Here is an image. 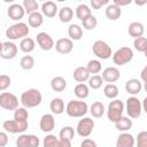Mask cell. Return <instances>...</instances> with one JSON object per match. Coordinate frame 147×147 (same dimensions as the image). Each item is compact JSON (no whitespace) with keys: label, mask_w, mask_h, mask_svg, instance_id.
<instances>
[{"label":"cell","mask_w":147,"mask_h":147,"mask_svg":"<svg viewBox=\"0 0 147 147\" xmlns=\"http://www.w3.org/2000/svg\"><path fill=\"white\" fill-rule=\"evenodd\" d=\"M41 101H42V95H41L40 91L37 88H29V90L24 91L21 94V99H20V102L22 103V106L24 108L37 107L41 103Z\"/></svg>","instance_id":"cell-1"},{"label":"cell","mask_w":147,"mask_h":147,"mask_svg":"<svg viewBox=\"0 0 147 147\" xmlns=\"http://www.w3.org/2000/svg\"><path fill=\"white\" fill-rule=\"evenodd\" d=\"M88 111L87 103L83 100H70L65 106V113L68 116L74 118H79L86 115Z\"/></svg>","instance_id":"cell-2"},{"label":"cell","mask_w":147,"mask_h":147,"mask_svg":"<svg viewBox=\"0 0 147 147\" xmlns=\"http://www.w3.org/2000/svg\"><path fill=\"white\" fill-rule=\"evenodd\" d=\"M29 32H30V29H29L28 24H25L24 22H17V23L10 25L6 30V37L9 40H17V39L22 40V39L26 38Z\"/></svg>","instance_id":"cell-3"},{"label":"cell","mask_w":147,"mask_h":147,"mask_svg":"<svg viewBox=\"0 0 147 147\" xmlns=\"http://www.w3.org/2000/svg\"><path fill=\"white\" fill-rule=\"evenodd\" d=\"M125 110V107H124V103L123 101L118 100V99H115L113 101H110V103L108 105V109H107V117L110 122L113 123H116L122 116H123V113Z\"/></svg>","instance_id":"cell-4"},{"label":"cell","mask_w":147,"mask_h":147,"mask_svg":"<svg viewBox=\"0 0 147 147\" xmlns=\"http://www.w3.org/2000/svg\"><path fill=\"white\" fill-rule=\"evenodd\" d=\"M132 59H133V51L127 46H123L118 48L113 54V62L117 65H124L131 62Z\"/></svg>","instance_id":"cell-5"},{"label":"cell","mask_w":147,"mask_h":147,"mask_svg":"<svg viewBox=\"0 0 147 147\" xmlns=\"http://www.w3.org/2000/svg\"><path fill=\"white\" fill-rule=\"evenodd\" d=\"M125 110L127 116L132 118H138L141 115L142 111V103L137 96H129L125 105Z\"/></svg>","instance_id":"cell-6"},{"label":"cell","mask_w":147,"mask_h":147,"mask_svg":"<svg viewBox=\"0 0 147 147\" xmlns=\"http://www.w3.org/2000/svg\"><path fill=\"white\" fill-rule=\"evenodd\" d=\"M92 52L98 59H101V60H107L110 56H113L111 47L103 40L94 41V44L92 46Z\"/></svg>","instance_id":"cell-7"},{"label":"cell","mask_w":147,"mask_h":147,"mask_svg":"<svg viewBox=\"0 0 147 147\" xmlns=\"http://www.w3.org/2000/svg\"><path fill=\"white\" fill-rule=\"evenodd\" d=\"M0 107L6 110H16L18 108V98L9 92H2L0 94Z\"/></svg>","instance_id":"cell-8"},{"label":"cell","mask_w":147,"mask_h":147,"mask_svg":"<svg viewBox=\"0 0 147 147\" xmlns=\"http://www.w3.org/2000/svg\"><path fill=\"white\" fill-rule=\"evenodd\" d=\"M94 129V121L91 117H82L76 126V132L79 137L87 138Z\"/></svg>","instance_id":"cell-9"},{"label":"cell","mask_w":147,"mask_h":147,"mask_svg":"<svg viewBox=\"0 0 147 147\" xmlns=\"http://www.w3.org/2000/svg\"><path fill=\"white\" fill-rule=\"evenodd\" d=\"M29 124L28 122H18V121H15V119H7L2 123V129L6 131V132H9V133H23L26 129H28Z\"/></svg>","instance_id":"cell-10"},{"label":"cell","mask_w":147,"mask_h":147,"mask_svg":"<svg viewBox=\"0 0 147 147\" xmlns=\"http://www.w3.org/2000/svg\"><path fill=\"white\" fill-rule=\"evenodd\" d=\"M40 139L34 134L22 133L16 139V147H39Z\"/></svg>","instance_id":"cell-11"},{"label":"cell","mask_w":147,"mask_h":147,"mask_svg":"<svg viewBox=\"0 0 147 147\" xmlns=\"http://www.w3.org/2000/svg\"><path fill=\"white\" fill-rule=\"evenodd\" d=\"M17 51L18 48L13 41H3L0 46V56L3 60H11L17 55Z\"/></svg>","instance_id":"cell-12"},{"label":"cell","mask_w":147,"mask_h":147,"mask_svg":"<svg viewBox=\"0 0 147 147\" xmlns=\"http://www.w3.org/2000/svg\"><path fill=\"white\" fill-rule=\"evenodd\" d=\"M36 41L38 44V46L42 49V51H51L53 47H55V44H54V40L53 38L51 37L49 33L47 32H39L36 37Z\"/></svg>","instance_id":"cell-13"},{"label":"cell","mask_w":147,"mask_h":147,"mask_svg":"<svg viewBox=\"0 0 147 147\" xmlns=\"http://www.w3.org/2000/svg\"><path fill=\"white\" fill-rule=\"evenodd\" d=\"M25 13L26 11H25L23 5H21V3H13L7 9V15L9 16V18L13 21H17V22H20L24 17Z\"/></svg>","instance_id":"cell-14"},{"label":"cell","mask_w":147,"mask_h":147,"mask_svg":"<svg viewBox=\"0 0 147 147\" xmlns=\"http://www.w3.org/2000/svg\"><path fill=\"white\" fill-rule=\"evenodd\" d=\"M103 82L108 83V84H114L115 82H117L119 78H121V74H119V70L115 67H108L106 68L103 71H102V75H101Z\"/></svg>","instance_id":"cell-15"},{"label":"cell","mask_w":147,"mask_h":147,"mask_svg":"<svg viewBox=\"0 0 147 147\" xmlns=\"http://www.w3.org/2000/svg\"><path fill=\"white\" fill-rule=\"evenodd\" d=\"M74 48V41L70 38H60L55 42V49L60 54H69Z\"/></svg>","instance_id":"cell-16"},{"label":"cell","mask_w":147,"mask_h":147,"mask_svg":"<svg viewBox=\"0 0 147 147\" xmlns=\"http://www.w3.org/2000/svg\"><path fill=\"white\" fill-rule=\"evenodd\" d=\"M39 127L42 132H51L55 127V119L53 114H44L39 122Z\"/></svg>","instance_id":"cell-17"},{"label":"cell","mask_w":147,"mask_h":147,"mask_svg":"<svg viewBox=\"0 0 147 147\" xmlns=\"http://www.w3.org/2000/svg\"><path fill=\"white\" fill-rule=\"evenodd\" d=\"M136 139L129 132H122L116 140V147H134Z\"/></svg>","instance_id":"cell-18"},{"label":"cell","mask_w":147,"mask_h":147,"mask_svg":"<svg viewBox=\"0 0 147 147\" xmlns=\"http://www.w3.org/2000/svg\"><path fill=\"white\" fill-rule=\"evenodd\" d=\"M141 88H142L141 82L137 78H131L125 83V91L132 96H136L137 94H139L141 92Z\"/></svg>","instance_id":"cell-19"},{"label":"cell","mask_w":147,"mask_h":147,"mask_svg":"<svg viewBox=\"0 0 147 147\" xmlns=\"http://www.w3.org/2000/svg\"><path fill=\"white\" fill-rule=\"evenodd\" d=\"M105 15L109 21H117L122 15V8L115 3H109L105 9Z\"/></svg>","instance_id":"cell-20"},{"label":"cell","mask_w":147,"mask_h":147,"mask_svg":"<svg viewBox=\"0 0 147 147\" xmlns=\"http://www.w3.org/2000/svg\"><path fill=\"white\" fill-rule=\"evenodd\" d=\"M59 9H57V5L54 2V1H46V2H42L41 5V14L46 17H54L56 14H57Z\"/></svg>","instance_id":"cell-21"},{"label":"cell","mask_w":147,"mask_h":147,"mask_svg":"<svg viewBox=\"0 0 147 147\" xmlns=\"http://www.w3.org/2000/svg\"><path fill=\"white\" fill-rule=\"evenodd\" d=\"M91 74L88 72L87 68L86 67H77L75 70H74V74H72V77L79 84V83H85V82H88L90 79V76Z\"/></svg>","instance_id":"cell-22"},{"label":"cell","mask_w":147,"mask_h":147,"mask_svg":"<svg viewBox=\"0 0 147 147\" xmlns=\"http://www.w3.org/2000/svg\"><path fill=\"white\" fill-rule=\"evenodd\" d=\"M127 31H129V34L132 37V38H139V37H142L144 32H145V26L142 23L140 22H132L129 24V28H127Z\"/></svg>","instance_id":"cell-23"},{"label":"cell","mask_w":147,"mask_h":147,"mask_svg":"<svg viewBox=\"0 0 147 147\" xmlns=\"http://www.w3.org/2000/svg\"><path fill=\"white\" fill-rule=\"evenodd\" d=\"M51 88L54 92H62L67 88V80L61 76H55L51 80Z\"/></svg>","instance_id":"cell-24"},{"label":"cell","mask_w":147,"mask_h":147,"mask_svg":"<svg viewBox=\"0 0 147 147\" xmlns=\"http://www.w3.org/2000/svg\"><path fill=\"white\" fill-rule=\"evenodd\" d=\"M75 14H76V17H77L79 21L83 22L84 20H86L87 17H90V16L92 15V11H91V9H90V7H88L87 5L80 3V5H78V6L76 7Z\"/></svg>","instance_id":"cell-25"},{"label":"cell","mask_w":147,"mask_h":147,"mask_svg":"<svg viewBox=\"0 0 147 147\" xmlns=\"http://www.w3.org/2000/svg\"><path fill=\"white\" fill-rule=\"evenodd\" d=\"M68 36L69 38L74 41V40H80L83 37V29L80 25L78 24H70L68 28Z\"/></svg>","instance_id":"cell-26"},{"label":"cell","mask_w":147,"mask_h":147,"mask_svg":"<svg viewBox=\"0 0 147 147\" xmlns=\"http://www.w3.org/2000/svg\"><path fill=\"white\" fill-rule=\"evenodd\" d=\"M49 109L53 114L55 115H61L64 111V102L61 98H54L52 99L51 103H49Z\"/></svg>","instance_id":"cell-27"},{"label":"cell","mask_w":147,"mask_h":147,"mask_svg":"<svg viewBox=\"0 0 147 147\" xmlns=\"http://www.w3.org/2000/svg\"><path fill=\"white\" fill-rule=\"evenodd\" d=\"M132 125H133L132 119H131L129 116H127V117L122 116V117L115 123V127H116L118 131H121V132H126V131H129V130L132 127Z\"/></svg>","instance_id":"cell-28"},{"label":"cell","mask_w":147,"mask_h":147,"mask_svg":"<svg viewBox=\"0 0 147 147\" xmlns=\"http://www.w3.org/2000/svg\"><path fill=\"white\" fill-rule=\"evenodd\" d=\"M74 93L75 95L79 99V100H84L90 94V87L88 85H86L85 83H79L75 86V90H74Z\"/></svg>","instance_id":"cell-29"},{"label":"cell","mask_w":147,"mask_h":147,"mask_svg":"<svg viewBox=\"0 0 147 147\" xmlns=\"http://www.w3.org/2000/svg\"><path fill=\"white\" fill-rule=\"evenodd\" d=\"M28 23L31 28H39L44 23V15L39 11L32 13L28 17Z\"/></svg>","instance_id":"cell-30"},{"label":"cell","mask_w":147,"mask_h":147,"mask_svg":"<svg viewBox=\"0 0 147 147\" xmlns=\"http://www.w3.org/2000/svg\"><path fill=\"white\" fill-rule=\"evenodd\" d=\"M74 17V9L71 7L64 6L59 10V18L62 23H68Z\"/></svg>","instance_id":"cell-31"},{"label":"cell","mask_w":147,"mask_h":147,"mask_svg":"<svg viewBox=\"0 0 147 147\" xmlns=\"http://www.w3.org/2000/svg\"><path fill=\"white\" fill-rule=\"evenodd\" d=\"M34 47H36V41L30 37H26L20 41V49L23 53L29 54L34 49Z\"/></svg>","instance_id":"cell-32"},{"label":"cell","mask_w":147,"mask_h":147,"mask_svg":"<svg viewBox=\"0 0 147 147\" xmlns=\"http://www.w3.org/2000/svg\"><path fill=\"white\" fill-rule=\"evenodd\" d=\"M105 105L102 103V102H100V101H95V102H93L92 105H91V107H90V113H91V115L93 116V117H95V118H100V117H102L103 116V114H105Z\"/></svg>","instance_id":"cell-33"},{"label":"cell","mask_w":147,"mask_h":147,"mask_svg":"<svg viewBox=\"0 0 147 147\" xmlns=\"http://www.w3.org/2000/svg\"><path fill=\"white\" fill-rule=\"evenodd\" d=\"M119 91H118V87L115 85V84H107L105 87H103V94L106 98L110 99V100H115L118 95Z\"/></svg>","instance_id":"cell-34"},{"label":"cell","mask_w":147,"mask_h":147,"mask_svg":"<svg viewBox=\"0 0 147 147\" xmlns=\"http://www.w3.org/2000/svg\"><path fill=\"white\" fill-rule=\"evenodd\" d=\"M42 147H62L60 138L54 134H47L42 140Z\"/></svg>","instance_id":"cell-35"},{"label":"cell","mask_w":147,"mask_h":147,"mask_svg":"<svg viewBox=\"0 0 147 147\" xmlns=\"http://www.w3.org/2000/svg\"><path fill=\"white\" fill-rule=\"evenodd\" d=\"M75 137V130L72 126H63L61 130H60V133H59V138L61 140H69L71 141Z\"/></svg>","instance_id":"cell-36"},{"label":"cell","mask_w":147,"mask_h":147,"mask_svg":"<svg viewBox=\"0 0 147 147\" xmlns=\"http://www.w3.org/2000/svg\"><path fill=\"white\" fill-rule=\"evenodd\" d=\"M20 67L23 70H31L34 67V59L31 55H24L20 60Z\"/></svg>","instance_id":"cell-37"},{"label":"cell","mask_w":147,"mask_h":147,"mask_svg":"<svg viewBox=\"0 0 147 147\" xmlns=\"http://www.w3.org/2000/svg\"><path fill=\"white\" fill-rule=\"evenodd\" d=\"M28 118H29V113H28L26 108L18 107L14 111V119L15 121H18V122H28Z\"/></svg>","instance_id":"cell-38"},{"label":"cell","mask_w":147,"mask_h":147,"mask_svg":"<svg viewBox=\"0 0 147 147\" xmlns=\"http://www.w3.org/2000/svg\"><path fill=\"white\" fill-rule=\"evenodd\" d=\"M22 5L29 15L34 11H38V9H39V3L36 0H23Z\"/></svg>","instance_id":"cell-39"},{"label":"cell","mask_w":147,"mask_h":147,"mask_svg":"<svg viewBox=\"0 0 147 147\" xmlns=\"http://www.w3.org/2000/svg\"><path fill=\"white\" fill-rule=\"evenodd\" d=\"M87 83H88V87H91L92 90H98V88H100L102 86L103 79H102V77L100 75H93V76L90 77Z\"/></svg>","instance_id":"cell-40"},{"label":"cell","mask_w":147,"mask_h":147,"mask_svg":"<svg viewBox=\"0 0 147 147\" xmlns=\"http://www.w3.org/2000/svg\"><path fill=\"white\" fill-rule=\"evenodd\" d=\"M86 68L90 74H99L101 71V62L99 60H90L86 64Z\"/></svg>","instance_id":"cell-41"},{"label":"cell","mask_w":147,"mask_h":147,"mask_svg":"<svg viewBox=\"0 0 147 147\" xmlns=\"http://www.w3.org/2000/svg\"><path fill=\"white\" fill-rule=\"evenodd\" d=\"M133 46H134L136 51H138L140 53H144L147 48V38H145V37L136 38L133 40Z\"/></svg>","instance_id":"cell-42"},{"label":"cell","mask_w":147,"mask_h":147,"mask_svg":"<svg viewBox=\"0 0 147 147\" xmlns=\"http://www.w3.org/2000/svg\"><path fill=\"white\" fill-rule=\"evenodd\" d=\"M82 24H83V28L84 29H86V30H93L98 25V20H96V17L94 15H91L90 17H87L86 20H84L82 22Z\"/></svg>","instance_id":"cell-43"},{"label":"cell","mask_w":147,"mask_h":147,"mask_svg":"<svg viewBox=\"0 0 147 147\" xmlns=\"http://www.w3.org/2000/svg\"><path fill=\"white\" fill-rule=\"evenodd\" d=\"M137 147H147V131H141L136 138Z\"/></svg>","instance_id":"cell-44"},{"label":"cell","mask_w":147,"mask_h":147,"mask_svg":"<svg viewBox=\"0 0 147 147\" xmlns=\"http://www.w3.org/2000/svg\"><path fill=\"white\" fill-rule=\"evenodd\" d=\"M11 84V79L8 75L2 74L0 76V91H5L7 87H9Z\"/></svg>","instance_id":"cell-45"},{"label":"cell","mask_w":147,"mask_h":147,"mask_svg":"<svg viewBox=\"0 0 147 147\" xmlns=\"http://www.w3.org/2000/svg\"><path fill=\"white\" fill-rule=\"evenodd\" d=\"M91 6H92V8H94V9H100L102 6H105V5H109V2H108V0H91Z\"/></svg>","instance_id":"cell-46"},{"label":"cell","mask_w":147,"mask_h":147,"mask_svg":"<svg viewBox=\"0 0 147 147\" xmlns=\"http://www.w3.org/2000/svg\"><path fill=\"white\" fill-rule=\"evenodd\" d=\"M80 147H98V145H96V142H95L93 139H91V138H85V139L82 141Z\"/></svg>","instance_id":"cell-47"},{"label":"cell","mask_w":147,"mask_h":147,"mask_svg":"<svg viewBox=\"0 0 147 147\" xmlns=\"http://www.w3.org/2000/svg\"><path fill=\"white\" fill-rule=\"evenodd\" d=\"M8 144V136L6 131L0 132V147H5Z\"/></svg>","instance_id":"cell-48"},{"label":"cell","mask_w":147,"mask_h":147,"mask_svg":"<svg viewBox=\"0 0 147 147\" xmlns=\"http://www.w3.org/2000/svg\"><path fill=\"white\" fill-rule=\"evenodd\" d=\"M131 2H132L131 0H114L113 3H115V5L118 6V7H122V6H127V5H130Z\"/></svg>","instance_id":"cell-49"},{"label":"cell","mask_w":147,"mask_h":147,"mask_svg":"<svg viewBox=\"0 0 147 147\" xmlns=\"http://www.w3.org/2000/svg\"><path fill=\"white\" fill-rule=\"evenodd\" d=\"M140 77H141V79H142L144 82H147V65H145L144 69L141 70V72H140Z\"/></svg>","instance_id":"cell-50"},{"label":"cell","mask_w":147,"mask_h":147,"mask_svg":"<svg viewBox=\"0 0 147 147\" xmlns=\"http://www.w3.org/2000/svg\"><path fill=\"white\" fill-rule=\"evenodd\" d=\"M60 141H61L62 147H72L71 146V141H69V140H61L60 139Z\"/></svg>","instance_id":"cell-51"},{"label":"cell","mask_w":147,"mask_h":147,"mask_svg":"<svg viewBox=\"0 0 147 147\" xmlns=\"http://www.w3.org/2000/svg\"><path fill=\"white\" fill-rule=\"evenodd\" d=\"M142 110L145 111V114L147 115V96H145L144 98V100H142Z\"/></svg>","instance_id":"cell-52"},{"label":"cell","mask_w":147,"mask_h":147,"mask_svg":"<svg viewBox=\"0 0 147 147\" xmlns=\"http://www.w3.org/2000/svg\"><path fill=\"white\" fill-rule=\"evenodd\" d=\"M145 3H147L146 0H145V1H136V5H137V6H142V5H145Z\"/></svg>","instance_id":"cell-53"},{"label":"cell","mask_w":147,"mask_h":147,"mask_svg":"<svg viewBox=\"0 0 147 147\" xmlns=\"http://www.w3.org/2000/svg\"><path fill=\"white\" fill-rule=\"evenodd\" d=\"M144 88H145V91L147 92V82H145V83H144Z\"/></svg>","instance_id":"cell-54"},{"label":"cell","mask_w":147,"mask_h":147,"mask_svg":"<svg viewBox=\"0 0 147 147\" xmlns=\"http://www.w3.org/2000/svg\"><path fill=\"white\" fill-rule=\"evenodd\" d=\"M144 54H145V57H146V59H147V48H146V51H145V52H144Z\"/></svg>","instance_id":"cell-55"}]
</instances>
